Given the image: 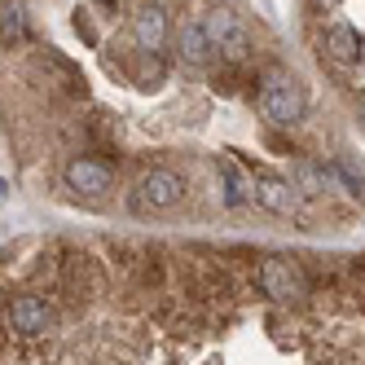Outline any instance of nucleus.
<instances>
[{"label": "nucleus", "instance_id": "obj_3", "mask_svg": "<svg viewBox=\"0 0 365 365\" xmlns=\"http://www.w3.org/2000/svg\"><path fill=\"white\" fill-rule=\"evenodd\" d=\"M180 198H185V180H180L176 172H145L137 180V190H133V212H168V207H176Z\"/></svg>", "mask_w": 365, "mask_h": 365}, {"label": "nucleus", "instance_id": "obj_7", "mask_svg": "<svg viewBox=\"0 0 365 365\" xmlns=\"http://www.w3.org/2000/svg\"><path fill=\"white\" fill-rule=\"evenodd\" d=\"M66 185H71L75 194L97 198V194H106V190L115 185V172H110L106 163H97V159H71V163H66Z\"/></svg>", "mask_w": 365, "mask_h": 365}, {"label": "nucleus", "instance_id": "obj_4", "mask_svg": "<svg viewBox=\"0 0 365 365\" xmlns=\"http://www.w3.org/2000/svg\"><path fill=\"white\" fill-rule=\"evenodd\" d=\"M255 282H259V291L269 299H291V295L304 291V273H299L295 259H286V255H269L264 264H259Z\"/></svg>", "mask_w": 365, "mask_h": 365}, {"label": "nucleus", "instance_id": "obj_10", "mask_svg": "<svg viewBox=\"0 0 365 365\" xmlns=\"http://www.w3.org/2000/svg\"><path fill=\"white\" fill-rule=\"evenodd\" d=\"M176 44H180V58L185 62H207L212 58V36H207L202 22H185L180 36H176Z\"/></svg>", "mask_w": 365, "mask_h": 365}, {"label": "nucleus", "instance_id": "obj_9", "mask_svg": "<svg viewBox=\"0 0 365 365\" xmlns=\"http://www.w3.org/2000/svg\"><path fill=\"white\" fill-rule=\"evenodd\" d=\"M326 53L334 62H356L361 58V36L356 27H348V22H334V27L326 31Z\"/></svg>", "mask_w": 365, "mask_h": 365}, {"label": "nucleus", "instance_id": "obj_11", "mask_svg": "<svg viewBox=\"0 0 365 365\" xmlns=\"http://www.w3.org/2000/svg\"><path fill=\"white\" fill-rule=\"evenodd\" d=\"M9 40H22V9L14 0H5V44Z\"/></svg>", "mask_w": 365, "mask_h": 365}, {"label": "nucleus", "instance_id": "obj_8", "mask_svg": "<svg viewBox=\"0 0 365 365\" xmlns=\"http://www.w3.org/2000/svg\"><path fill=\"white\" fill-rule=\"evenodd\" d=\"M133 36H137V44L145 48V53H159V48L168 44V14H163L159 5L137 9V18H133Z\"/></svg>", "mask_w": 365, "mask_h": 365}, {"label": "nucleus", "instance_id": "obj_2", "mask_svg": "<svg viewBox=\"0 0 365 365\" xmlns=\"http://www.w3.org/2000/svg\"><path fill=\"white\" fill-rule=\"evenodd\" d=\"M202 27H207V36H212V48L220 58L242 62L251 53V31H247V22L238 18V9H212L202 18Z\"/></svg>", "mask_w": 365, "mask_h": 365}, {"label": "nucleus", "instance_id": "obj_5", "mask_svg": "<svg viewBox=\"0 0 365 365\" xmlns=\"http://www.w3.org/2000/svg\"><path fill=\"white\" fill-rule=\"evenodd\" d=\"M251 198L264 207V212H273V216H295V212H299V190L291 185V180L269 176V172H255Z\"/></svg>", "mask_w": 365, "mask_h": 365}, {"label": "nucleus", "instance_id": "obj_12", "mask_svg": "<svg viewBox=\"0 0 365 365\" xmlns=\"http://www.w3.org/2000/svg\"><path fill=\"white\" fill-rule=\"evenodd\" d=\"M361 119H365V101H361Z\"/></svg>", "mask_w": 365, "mask_h": 365}, {"label": "nucleus", "instance_id": "obj_1", "mask_svg": "<svg viewBox=\"0 0 365 365\" xmlns=\"http://www.w3.org/2000/svg\"><path fill=\"white\" fill-rule=\"evenodd\" d=\"M255 106H259V115H264L273 128H291L304 115V88L295 80H286V75H273V80L259 88Z\"/></svg>", "mask_w": 365, "mask_h": 365}, {"label": "nucleus", "instance_id": "obj_6", "mask_svg": "<svg viewBox=\"0 0 365 365\" xmlns=\"http://www.w3.org/2000/svg\"><path fill=\"white\" fill-rule=\"evenodd\" d=\"M9 326L22 339H36V334H44L48 326H53V308H48L44 299H36V295H18L9 304Z\"/></svg>", "mask_w": 365, "mask_h": 365}]
</instances>
